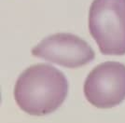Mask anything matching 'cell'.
Listing matches in <instances>:
<instances>
[{
    "mask_svg": "<svg viewBox=\"0 0 125 123\" xmlns=\"http://www.w3.org/2000/svg\"><path fill=\"white\" fill-rule=\"evenodd\" d=\"M68 93L62 71L48 63L33 64L21 73L14 87V99L23 112L45 116L56 111Z\"/></svg>",
    "mask_w": 125,
    "mask_h": 123,
    "instance_id": "cell-1",
    "label": "cell"
},
{
    "mask_svg": "<svg viewBox=\"0 0 125 123\" xmlns=\"http://www.w3.org/2000/svg\"><path fill=\"white\" fill-rule=\"evenodd\" d=\"M89 31L104 55L125 54V0H94Z\"/></svg>",
    "mask_w": 125,
    "mask_h": 123,
    "instance_id": "cell-2",
    "label": "cell"
},
{
    "mask_svg": "<svg viewBox=\"0 0 125 123\" xmlns=\"http://www.w3.org/2000/svg\"><path fill=\"white\" fill-rule=\"evenodd\" d=\"M88 102L100 109L119 105L125 100V64L104 62L94 67L83 86Z\"/></svg>",
    "mask_w": 125,
    "mask_h": 123,
    "instance_id": "cell-3",
    "label": "cell"
},
{
    "mask_svg": "<svg viewBox=\"0 0 125 123\" xmlns=\"http://www.w3.org/2000/svg\"><path fill=\"white\" fill-rule=\"evenodd\" d=\"M31 52L34 56L67 68L83 66L95 58L94 51L88 42L69 33H58L45 37Z\"/></svg>",
    "mask_w": 125,
    "mask_h": 123,
    "instance_id": "cell-4",
    "label": "cell"
}]
</instances>
